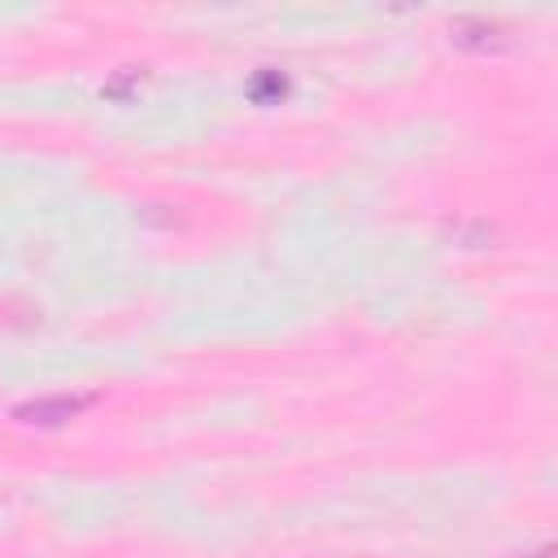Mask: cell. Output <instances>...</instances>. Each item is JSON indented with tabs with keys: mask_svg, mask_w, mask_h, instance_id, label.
<instances>
[{
	"mask_svg": "<svg viewBox=\"0 0 558 558\" xmlns=\"http://www.w3.org/2000/svg\"><path fill=\"white\" fill-rule=\"evenodd\" d=\"M87 405H92V397H44V401H26V405H17L13 414H17L22 423H35V427H57V423L74 418V414L87 410Z\"/></svg>",
	"mask_w": 558,
	"mask_h": 558,
	"instance_id": "cell-1",
	"label": "cell"
},
{
	"mask_svg": "<svg viewBox=\"0 0 558 558\" xmlns=\"http://www.w3.org/2000/svg\"><path fill=\"white\" fill-rule=\"evenodd\" d=\"M514 558H549V549H536V554H514Z\"/></svg>",
	"mask_w": 558,
	"mask_h": 558,
	"instance_id": "cell-2",
	"label": "cell"
}]
</instances>
